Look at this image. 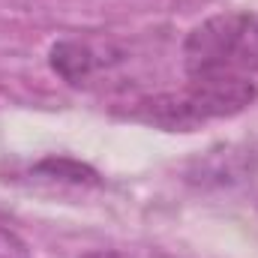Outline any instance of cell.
Returning a JSON list of instances; mask_svg holds the SVG:
<instances>
[{
    "label": "cell",
    "instance_id": "cell-4",
    "mask_svg": "<svg viewBox=\"0 0 258 258\" xmlns=\"http://www.w3.org/2000/svg\"><path fill=\"white\" fill-rule=\"evenodd\" d=\"M0 258H33V255H30V246L15 231L0 225Z\"/></svg>",
    "mask_w": 258,
    "mask_h": 258
},
{
    "label": "cell",
    "instance_id": "cell-1",
    "mask_svg": "<svg viewBox=\"0 0 258 258\" xmlns=\"http://www.w3.org/2000/svg\"><path fill=\"white\" fill-rule=\"evenodd\" d=\"M186 78H255L258 15L222 12L189 30L183 42Z\"/></svg>",
    "mask_w": 258,
    "mask_h": 258
},
{
    "label": "cell",
    "instance_id": "cell-5",
    "mask_svg": "<svg viewBox=\"0 0 258 258\" xmlns=\"http://www.w3.org/2000/svg\"><path fill=\"white\" fill-rule=\"evenodd\" d=\"M81 258H126V255H120V252H108V249H99V252H87V255H81Z\"/></svg>",
    "mask_w": 258,
    "mask_h": 258
},
{
    "label": "cell",
    "instance_id": "cell-2",
    "mask_svg": "<svg viewBox=\"0 0 258 258\" xmlns=\"http://www.w3.org/2000/svg\"><path fill=\"white\" fill-rule=\"evenodd\" d=\"M255 96L258 87L249 78H186L180 90L138 102L135 117L171 132H189L207 120L240 114Z\"/></svg>",
    "mask_w": 258,
    "mask_h": 258
},
{
    "label": "cell",
    "instance_id": "cell-3",
    "mask_svg": "<svg viewBox=\"0 0 258 258\" xmlns=\"http://www.w3.org/2000/svg\"><path fill=\"white\" fill-rule=\"evenodd\" d=\"M51 69L69 84H81L99 69V54L87 42L63 39L51 48Z\"/></svg>",
    "mask_w": 258,
    "mask_h": 258
}]
</instances>
